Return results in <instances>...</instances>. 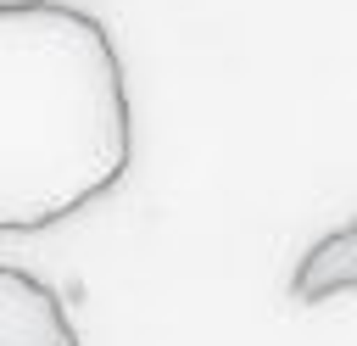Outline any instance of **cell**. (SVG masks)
Segmentation results:
<instances>
[{
    "mask_svg": "<svg viewBox=\"0 0 357 346\" xmlns=\"http://www.w3.org/2000/svg\"><path fill=\"white\" fill-rule=\"evenodd\" d=\"M128 156L134 112L106 22L67 0H0V229L73 218Z\"/></svg>",
    "mask_w": 357,
    "mask_h": 346,
    "instance_id": "cell-1",
    "label": "cell"
},
{
    "mask_svg": "<svg viewBox=\"0 0 357 346\" xmlns=\"http://www.w3.org/2000/svg\"><path fill=\"white\" fill-rule=\"evenodd\" d=\"M0 346H78L61 296L11 262H0Z\"/></svg>",
    "mask_w": 357,
    "mask_h": 346,
    "instance_id": "cell-2",
    "label": "cell"
},
{
    "mask_svg": "<svg viewBox=\"0 0 357 346\" xmlns=\"http://www.w3.org/2000/svg\"><path fill=\"white\" fill-rule=\"evenodd\" d=\"M346 290H357V212H351L340 229L318 234V240L301 251V262L290 268V301H301V307L335 301V296H346Z\"/></svg>",
    "mask_w": 357,
    "mask_h": 346,
    "instance_id": "cell-3",
    "label": "cell"
}]
</instances>
